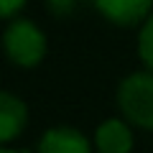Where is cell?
Instances as JSON below:
<instances>
[{
	"label": "cell",
	"mask_w": 153,
	"mask_h": 153,
	"mask_svg": "<svg viewBox=\"0 0 153 153\" xmlns=\"http://www.w3.org/2000/svg\"><path fill=\"white\" fill-rule=\"evenodd\" d=\"M117 110L130 125L153 130V71H133L117 84Z\"/></svg>",
	"instance_id": "6da1fadb"
},
{
	"label": "cell",
	"mask_w": 153,
	"mask_h": 153,
	"mask_svg": "<svg viewBox=\"0 0 153 153\" xmlns=\"http://www.w3.org/2000/svg\"><path fill=\"white\" fill-rule=\"evenodd\" d=\"M3 46H5L8 59L16 66H23V69H31V66L41 64V59L46 56L44 31L33 21H26V18L10 21V26L3 33Z\"/></svg>",
	"instance_id": "7a4b0ae2"
},
{
	"label": "cell",
	"mask_w": 153,
	"mask_h": 153,
	"mask_svg": "<svg viewBox=\"0 0 153 153\" xmlns=\"http://www.w3.org/2000/svg\"><path fill=\"white\" fill-rule=\"evenodd\" d=\"M94 151L97 153H133V130L125 117L102 120L94 130Z\"/></svg>",
	"instance_id": "3957f363"
},
{
	"label": "cell",
	"mask_w": 153,
	"mask_h": 153,
	"mask_svg": "<svg viewBox=\"0 0 153 153\" xmlns=\"http://www.w3.org/2000/svg\"><path fill=\"white\" fill-rule=\"evenodd\" d=\"M94 143L87 140L82 130L71 125H54L41 135L38 153H92Z\"/></svg>",
	"instance_id": "277c9868"
},
{
	"label": "cell",
	"mask_w": 153,
	"mask_h": 153,
	"mask_svg": "<svg viewBox=\"0 0 153 153\" xmlns=\"http://www.w3.org/2000/svg\"><path fill=\"white\" fill-rule=\"evenodd\" d=\"M94 5L115 26H135L151 16L153 0H94Z\"/></svg>",
	"instance_id": "5b68a950"
},
{
	"label": "cell",
	"mask_w": 153,
	"mask_h": 153,
	"mask_svg": "<svg viewBox=\"0 0 153 153\" xmlns=\"http://www.w3.org/2000/svg\"><path fill=\"white\" fill-rule=\"evenodd\" d=\"M28 125V107L21 97L10 92L0 94V140L10 143L26 130Z\"/></svg>",
	"instance_id": "8992f818"
},
{
	"label": "cell",
	"mask_w": 153,
	"mask_h": 153,
	"mask_svg": "<svg viewBox=\"0 0 153 153\" xmlns=\"http://www.w3.org/2000/svg\"><path fill=\"white\" fill-rule=\"evenodd\" d=\"M138 56L153 71V13L143 21V28L138 33Z\"/></svg>",
	"instance_id": "52a82bcc"
},
{
	"label": "cell",
	"mask_w": 153,
	"mask_h": 153,
	"mask_svg": "<svg viewBox=\"0 0 153 153\" xmlns=\"http://www.w3.org/2000/svg\"><path fill=\"white\" fill-rule=\"evenodd\" d=\"M23 5H26V0H0V10H3V18H13Z\"/></svg>",
	"instance_id": "ba28073f"
},
{
	"label": "cell",
	"mask_w": 153,
	"mask_h": 153,
	"mask_svg": "<svg viewBox=\"0 0 153 153\" xmlns=\"http://www.w3.org/2000/svg\"><path fill=\"white\" fill-rule=\"evenodd\" d=\"M3 153H26V151H16V148H3Z\"/></svg>",
	"instance_id": "9c48e42d"
},
{
	"label": "cell",
	"mask_w": 153,
	"mask_h": 153,
	"mask_svg": "<svg viewBox=\"0 0 153 153\" xmlns=\"http://www.w3.org/2000/svg\"><path fill=\"white\" fill-rule=\"evenodd\" d=\"M54 3H66V0H54Z\"/></svg>",
	"instance_id": "30bf717a"
}]
</instances>
